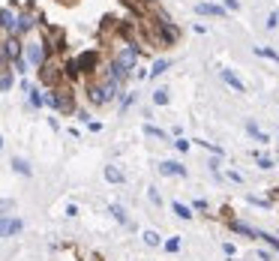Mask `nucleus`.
<instances>
[{
	"instance_id": "f257e3e1",
	"label": "nucleus",
	"mask_w": 279,
	"mask_h": 261,
	"mask_svg": "<svg viewBox=\"0 0 279 261\" xmlns=\"http://www.w3.org/2000/svg\"><path fill=\"white\" fill-rule=\"evenodd\" d=\"M96 63H99V54H96V51H84V54L75 60V69H78V72H93Z\"/></svg>"
},
{
	"instance_id": "f03ea898",
	"label": "nucleus",
	"mask_w": 279,
	"mask_h": 261,
	"mask_svg": "<svg viewBox=\"0 0 279 261\" xmlns=\"http://www.w3.org/2000/svg\"><path fill=\"white\" fill-rule=\"evenodd\" d=\"M45 102L54 105V108H60V111H69V108H72V99H69L66 90H63V93H51V96H45Z\"/></svg>"
},
{
	"instance_id": "7ed1b4c3",
	"label": "nucleus",
	"mask_w": 279,
	"mask_h": 261,
	"mask_svg": "<svg viewBox=\"0 0 279 261\" xmlns=\"http://www.w3.org/2000/svg\"><path fill=\"white\" fill-rule=\"evenodd\" d=\"M27 60H30L33 66H42V60H45V45H42V42H30V48H27Z\"/></svg>"
},
{
	"instance_id": "20e7f679",
	"label": "nucleus",
	"mask_w": 279,
	"mask_h": 261,
	"mask_svg": "<svg viewBox=\"0 0 279 261\" xmlns=\"http://www.w3.org/2000/svg\"><path fill=\"white\" fill-rule=\"evenodd\" d=\"M24 225L21 219H0V237H9V234H18Z\"/></svg>"
},
{
	"instance_id": "39448f33",
	"label": "nucleus",
	"mask_w": 279,
	"mask_h": 261,
	"mask_svg": "<svg viewBox=\"0 0 279 261\" xmlns=\"http://www.w3.org/2000/svg\"><path fill=\"white\" fill-rule=\"evenodd\" d=\"M117 87H120V81H117V78H108V81L99 87V93H102V102L114 99V96H117Z\"/></svg>"
},
{
	"instance_id": "423d86ee",
	"label": "nucleus",
	"mask_w": 279,
	"mask_h": 261,
	"mask_svg": "<svg viewBox=\"0 0 279 261\" xmlns=\"http://www.w3.org/2000/svg\"><path fill=\"white\" fill-rule=\"evenodd\" d=\"M159 171H162V174H168V177H186V168H183V165H177V162H162V165H159Z\"/></svg>"
},
{
	"instance_id": "0eeeda50",
	"label": "nucleus",
	"mask_w": 279,
	"mask_h": 261,
	"mask_svg": "<svg viewBox=\"0 0 279 261\" xmlns=\"http://www.w3.org/2000/svg\"><path fill=\"white\" fill-rule=\"evenodd\" d=\"M222 81H225V84H231L237 93H243V90H246V87H243V81H240V78H237L231 69H222Z\"/></svg>"
},
{
	"instance_id": "6e6552de",
	"label": "nucleus",
	"mask_w": 279,
	"mask_h": 261,
	"mask_svg": "<svg viewBox=\"0 0 279 261\" xmlns=\"http://www.w3.org/2000/svg\"><path fill=\"white\" fill-rule=\"evenodd\" d=\"M195 12H198V15H225V9H222V6H213V3H198Z\"/></svg>"
},
{
	"instance_id": "1a4fd4ad",
	"label": "nucleus",
	"mask_w": 279,
	"mask_h": 261,
	"mask_svg": "<svg viewBox=\"0 0 279 261\" xmlns=\"http://www.w3.org/2000/svg\"><path fill=\"white\" fill-rule=\"evenodd\" d=\"M0 27H6V30H15V15H12L9 9H0Z\"/></svg>"
},
{
	"instance_id": "9d476101",
	"label": "nucleus",
	"mask_w": 279,
	"mask_h": 261,
	"mask_svg": "<svg viewBox=\"0 0 279 261\" xmlns=\"http://www.w3.org/2000/svg\"><path fill=\"white\" fill-rule=\"evenodd\" d=\"M162 36H165V42H177V27H171L168 21H162Z\"/></svg>"
},
{
	"instance_id": "9b49d317",
	"label": "nucleus",
	"mask_w": 279,
	"mask_h": 261,
	"mask_svg": "<svg viewBox=\"0 0 279 261\" xmlns=\"http://www.w3.org/2000/svg\"><path fill=\"white\" fill-rule=\"evenodd\" d=\"M30 27H33V18H30V15H21V18H18V24H15V30H18V33H24V30H30Z\"/></svg>"
},
{
	"instance_id": "f8f14e48",
	"label": "nucleus",
	"mask_w": 279,
	"mask_h": 261,
	"mask_svg": "<svg viewBox=\"0 0 279 261\" xmlns=\"http://www.w3.org/2000/svg\"><path fill=\"white\" fill-rule=\"evenodd\" d=\"M246 129H249V135H252V138H255V141H258V144H264V141H267V135H264V132H261V129H258V126H255V123H249V126H246Z\"/></svg>"
},
{
	"instance_id": "ddd939ff",
	"label": "nucleus",
	"mask_w": 279,
	"mask_h": 261,
	"mask_svg": "<svg viewBox=\"0 0 279 261\" xmlns=\"http://www.w3.org/2000/svg\"><path fill=\"white\" fill-rule=\"evenodd\" d=\"M12 168H15L18 174H24V177H30V165H27L24 159H12Z\"/></svg>"
},
{
	"instance_id": "4468645a",
	"label": "nucleus",
	"mask_w": 279,
	"mask_h": 261,
	"mask_svg": "<svg viewBox=\"0 0 279 261\" xmlns=\"http://www.w3.org/2000/svg\"><path fill=\"white\" fill-rule=\"evenodd\" d=\"M105 180H111V183H120V180H123V174H120L114 165H108V168H105Z\"/></svg>"
},
{
	"instance_id": "2eb2a0df",
	"label": "nucleus",
	"mask_w": 279,
	"mask_h": 261,
	"mask_svg": "<svg viewBox=\"0 0 279 261\" xmlns=\"http://www.w3.org/2000/svg\"><path fill=\"white\" fill-rule=\"evenodd\" d=\"M174 213H177L180 219H192V210H189L186 204H180V201H174Z\"/></svg>"
},
{
	"instance_id": "dca6fc26",
	"label": "nucleus",
	"mask_w": 279,
	"mask_h": 261,
	"mask_svg": "<svg viewBox=\"0 0 279 261\" xmlns=\"http://www.w3.org/2000/svg\"><path fill=\"white\" fill-rule=\"evenodd\" d=\"M255 237H261V240H267V243H270V246H273V249H276V252H279V237H270V234H264V231H255Z\"/></svg>"
},
{
	"instance_id": "f3484780",
	"label": "nucleus",
	"mask_w": 279,
	"mask_h": 261,
	"mask_svg": "<svg viewBox=\"0 0 279 261\" xmlns=\"http://www.w3.org/2000/svg\"><path fill=\"white\" fill-rule=\"evenodd\" d=\"M165 69H168V60H156V63H153V69H150V75H162Z\"/></svg>"
},
{
	"instance_id": "a211bd4d",
	"label": "nucleus",
	"mask_w": 279,
	"mask_h": 261,
	"mask_svg": "<svg viewBox=\"0 0 279 261\" xmlns=\"http://www.w3.org/2000/svg\"><path fill=\"white\" fill-rule=\"evenodd\" d=\"M144 243L147 246H159V234L156 231H144Z\"/></svg>"
},
{
	"instance_id": "6ab92c4d",
	"label": "nucleus",
	"mask_w": 279,
	"mask_h": 261,
	"mask_svg": "<svg viewBox=\"0 0 279 261\" xmlns=\"http://www.w3.org/2000/svg\"><path fill=\"white\" fill-rule=\"evenodd\" d=\"M18 51H21V48H18V42H15V39H9V42H6V54H9V57H18Z\"/></svg>"
},
{
	"instance_id": "aec40b11",
	"label": "nucleus",
	"mask_w": 279,
	"mask_h": 261,
	"mask_svg": "<svg viewBox=\"0 0 279 261\" xmlns=\"http://www.w3.org/2000/svg\"><path fill=\"white\" fill-rule=\"evenodd\" d=\"M153 102H156V105H165V102H168V90H156V93H153Z\"/></svg>"
},
{
	"instance_id": "412c9836",
	"label": "nucleus",
	"mask_w": 279,
	"mask_h": 261,
	"mask_svg": "<svg viewBox=\"0 0 279 261\" xmlns=\"http://www.w3.org/2000/svg\"><path fill=\"white\" fill-rule=\"evenodd\" d=\"M144 132H147L150 138H159V141L165 138V132H162V129H156V126H144Z\"/></svg>"
},
{
	"instance_id": "4be33fe9",
	"label": "nucleus",
	"mask_w": 279,
	"mask_h": 261,
	"mask_svg": "<svg viewBox=\"0 0 279 261\" xmlns=\"http://www.w3.org/2000/svg\"><path fill=\"white\" fill-rule=\"evenodd\" d=\"M111 213H114V219H117V222H126V213H123V207H120V204H111Z\"/></svg>"
},
{
	"instance_id": "5701e85b",
	"label": "nucleus",
	"mask_w": 279,
	"mask_h": 261,
	"mask_svg": "<svg viewBox=\"0 0 279 261\" xmlns=\"http://www.w3.org/2000/svg\"><path fill=\"white\" fill-rule=\"evenodd\" d=\"M30 102H33V105H42L45 96H39V90H30Z\"/></svg>"
},
{
	"instance_id": "b1692460",
	"label": "nucleus",
	"mask_w": 279,
	"mask_h": 261,
	"mask_svg": "<svg viewBox=\"0 0 279 261\" xmlns=\"http://www.w3.org/2000/svg\"><path fill=\"white\" fill-rule=\"evenodd\" d=\"M165 249H168V252H177V249H180V240H177V237H171V240L165 243Z\"/></svg>"
},
{
	"instance_id": "393cba45",
	"label": "nucleus",
	"mask_w": 279,
	"mask_h": 261,
	"mask_svg": "<svg viewBox=\"0 0 279 261\" xmlns=\"http://www.w3.org/2000/svg\"><path fill=\"white\" fill-rule=\"evenodd\" d=\"M258 54H264V57H270V60H279V54L276 51H270V48H255Z\"/></svg>"
},
{
	"instance_id": "a878e982",
	"label": "nucleus",
	"mask_w": 279,
	"mask_h": 261,
	"mask_svg": "<svg viewBox=\"0 0 279 261\" xmlns=\"http://www.w3.org/2000/svg\"><path fill=\"white\" fill-rule=\"evenodd\" d=\"M9 87H12V75H3L0 78V90H9Z\"/></svg>"
},
{
	"instance_id": "bb28decb",
	"label": "nucleus",
	"mask_w": 279,
	"mask_h": 261,
	"mask_svg": "<svg viewBox=\"0 0 279 261\" xmlns=\"http://www.w3.org/2000/svg\"><path fill=\"white\" fill-rule=\"evenodd\" d=\"M279 24V12H270V18H267V27H270V30H273V27H276Z\"/></svg>"
},
{
	"instance_id": "cd10ccee",
	"label": "nucleus",
	"mask_w": 279,
	"mask_h": 261,
	"mask_svg": "<svg viewBox=\"0 0 279 261\" xmlns=\"http://www.w3.org/2000/svg\"><path fill=\"white\" fill-rule=\"evenodd\" d=\"M258 168H264V171H270V168H273V162H270V159H258Z\"/></svg>"
},
{
	"instance_id": "c85d7f7f",
	"label": "nucleus",
	"mask_w": 279,
	"mask_h": 261,
	"mask_svg": "<svg viewBox=\"0 0 279 261\" xmlns=\"http://www.w3.org/2000/svg\"><path fill=\"white\" fill-rule=\"evenodd\" d=\"M147 198H150V201H153V204H159V201H162V198H159V192H156V189H150V192H147Z\"/></svg>"
},
{
	"instance_id": "c756f323",
	"label": "nucleus",
	"mask_w": 279,
	"mask_h": 261,
	"mask_svg": "<svg viewBox=\"0 0 279 261\" xmlns=\"http://www.w3.org/2000/svg\"><path fill=\"white\" fill-rule=\"evenodd\" d=\"M9 207H12V201H3L0 198V210H9Z\"/></svg>"
},
{
	"instance_id": "7c9ffc66",
	"label": "nucleus",
	"mask_w": 279,
	"mask_h": 261,
	"mask_svg": "<svg viewBox=\"0 0 279 261\" xmlns=\"http://www.w3.org/2000/svg\"><path fill=\"white\" fill-rule=\"evenodd\" d=\"M0 144H3V138H0Z\"/></svg>"
}]
</instances>
